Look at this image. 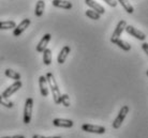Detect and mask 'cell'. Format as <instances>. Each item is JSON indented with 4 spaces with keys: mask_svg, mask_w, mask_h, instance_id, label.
<instances>
[{
    "mask_svg": "<svg viewBox=\"0 0 148 138\" xmlns=\"http://www.w3.org/2000/svg\"><path fill=\"white\" fill-rule=\"evenodd\" d=\"M46 77V80H47V85L48 88H51V92L53 94V99H54V102L55 104H60V97H61V93H60V90L58 88V85L56 82V79L54 77V75L48 72L45 75Z\"/></svg>",
    "mask_w": 148,
    "mask_h": 138,
    "instance_id": "6da1fadb",
    "label": "cell"
},
{
    "mask_svg": "<svg viewBox=\"0 0 148 138\" xmlns=\"http://www.w3.org/2000/svg\"><path fill=\"white\" fill-rule=\"evenodd\" d=\"M129 106H127V105H125V106H122L121 108H120V110H119L118 115H117V117L115 118L114 122H113V124H112V126H113V128H115V130H118L119 127L121 126L122 122L125 121V119H126L127 115L129 114Z\"/></svg>",
    "mask_w": 148,
    "mask_h": 138,
    "instance_id": "7a4b0ae2",
    "label": "cell"
},
{
    "mask_svg": "<svg viewBox=\"0 0 148 138\" xmlns=\"http://www.w3.org/2000/svg\"><path fill=\"white\" fill-rule=\"evenodd\" d=\"M32 110H34V99L28 97L25 102L24 106V123L29 124L32 117Z\"/></svg>",
    "mask_w": 148,
    "mask_h": 138,
    "instance_id": "3957f363",
    "label": "cell"
},
{
    "mask_svg": "<svg viewBox=\"0 0 148 138\" xmlns=\"http://www.w3.org/2000/svg\"><path fill=\"white\" fill-rule=\"evenodd\" d=\"M82 130L87 133H93V134H104L106 132V128L102 125H93V124H83Z\"/></svg>",
    "mask_w": 148,
    "mask_h": 138,
    "instance_id": "277c9868",
    "label": "cell"
},
{
    "mask_svg": "<svg viewBox=\"0 0 148 138\" xmlns=\"http://www.w3.org/2000/svg\"><path fill=\"white\" fill-rule=\"evenodd\" d=\"M22 86H23V84H22V82H21V80H18V82H14L11 86L8 87L7 89L4 90L1 95H2L3 97H5V99H8L9 97L13 95L15 92H17V91L22 88Z\"/></svg>",
    "mask_w": 148,
    "mask_h": 138,
    "instance_id": "5b68a950",
    "label": "cell"
},
{
    "mask_svg": "<svg viewBox=\"0 0 148 138\" xmlns=\"http://www.w3.org/2000/svg\"><path fill=\"white\" fill-rule=\"evenodd\" d=\"M125 30H126L130 35H132V37H134L135 39L140 40V41H145V40H146V34H145L143 31H141V30L134 28L133 26H130V25L128 26V25H127Z\"/></svg>",
    "mask_w": 148,
    "mask_h": 138,
    "instance_id": "8992f818",
    "label": "cell"
},
{
    "mask_svg": "<svg viewBox=\"0 0 148 138\" xmlns=\"http://www.w3.org/2000/svg\"><path fill=\"white\" fill-rule=\"evenodd\" d=\"M30 22H30L29 18L23 19L22 22H19L18 25H16V27L14 28V30H13V35H14V37H19V35L30 26Z\"/></svg>",
    "mask_w": 148,
    "mask_h": 138,
    "instance_id": "52a82bcc",
    "label": "cell"
},
{
    "mask_svg": "<svg viewBox=\"0 0 148 138\" xmlns=\"http://www.w3.org/2000/svg\"><path fill=\"white\" fill-rule=\"evenodd\" d=\"M127 26V22L126 20H120V22L117 24V26H116V28H115L114 32H113V34H112V37H111V41H114V40H117V39H119V37H121L122 32L125 31V28H126Z\"/></svg>",
    "mask_w": 148,
    "mask_h": 138,
    "instance_id": "ba28073f",
    "label": "cell"
},
{
    "mask_svg": "<svg viewBox=\"0 0 148 138\" xmlns=\"http://www.w3.org/2000/svg\"><path fill=\"white\" fill-rule=\"evenodd\" d=\"M73 121L69 119H62V118H56L53 120V125L57 127H66V128H70L73 126Z\"/></svg>",
    "mask_w": 148,
    "mask_h": 138,
    "instance_id": "9c48e42d",
    "label": "cell"
},
{
    "mask_svg": "<svg viewBox=\"0 0 148 138\" xmlns=\"http://www.w3.org/2000/svg\"><path fill=\"white\" fill-rule=\"evenodd\" d=\"M39 87H40V93L42 97H48V85L45 76H40L39 78Z\"/></svg>",
    "mask_w": 148,
    "mask_h": 138,
    "instance_id": "30bf717a",
    "label": "cell"
},
{
    "mask_svg": "<svg viewBox=\"0 0 148 138\" xmlns=\"http://www.w3.org/2000/svg\"><path fill=\"white\" fill-rule=\"evenodd\" d=\"M70 52H71L70 46H68V45L63 46L62 48H61V50H60V52L58 54V57H57V62H58L59 64L64 63V61H66V59L68 58Z\"/></svg>",
    "mask_w": 148,
    "mask_h": 138,
    "instance_id": "8fae6325",
    "label": "cell"
},
{
    "mask_svg": "<svg viewBox=\"0 0 148 138\" xmlns=\"http://www.w3.org/2000/svg\"><path fill=\"white\" fill-rule=\"evenodd\" d=\"M51 37H52V35H51L49 33L44 34V37L41 39V41L39 42V44L37 45V52H43L45 49H46L48 42L51 41Z\"/></svg>",
    "mask_w": 148,
    "mask_h": 138,
    "instance_id": "7c38bea8",
    "label": "cell"
},
{
    "mask_svg": "<svg viewBox=\"0 0 148 138\" xmlns=\"http://www.w3.org/2000/svg\"><path fill=\"white\" fill-rule=\"evenodd\" d=\"M85 3L88 5V7H91V10L96 11L97 13H99L100 15L104 14L105 13V9H104L101 4H99L98 2H96L95 0H85Z\"/></svg>",
    "mask_w": 148,
    "mask_h": 138,
    "instance_id": "4fadbf2b",
    "label": "cell"
},
{
    "mask_svg": "<svg viewBox=\"0 0 148 138\" xmlns=\"http://www.w3.org/2000/svg\"><path fill=\"white\" fill-rule=\"evenodd\" d=\"M52 3L54 7H61V9H64V10H70L73 7L72 2L68 1V0H53Z\"/></svg>",
    "mask_w": 148,
    "mask_h": 138,
    "instance_id": "5bb4252c",
    "label": "cell"
},
{
    "mask_svg": "<svg viewBox=\"0 0 148 138\" xmlns=\"http://www.w3.org/2000/svg\"><path fill=\"white\" fill-rule=\"evenodd\" d=\"M113 44L117 45L119 48H121L122 50H125V52H129L130 49H131V45L128 43V42L123 41L121 39H117V40H114V41H111Z\"/></svg>",
    "mask_w": 148,
    "mask_h": 138,
    "instance_id": "9a60e30c",
    "label": "cell"
},
{
    "mask_svg": "<svg viewBox=\"0 0 148 138\" xmlns=\"http://www.w3.org/2000/svg\"><path fill=\"white\" fill-rule=\"evenodd\" d=\"M45 9V2L43 0H38L37 4H36V9H34V15L37 17H41L43 13H44Z\"/></svg>",
    "mask_w": 148,
    "mask_h": 138,
    "instance_id": "2e32d148",
    "label": "cell"
},
{
    "mask_svg": "<svg viewBox=\"0 0 148 138\" xmlns=\"http://www.w3.org/2000/svg\"><path fill=\"white\" fill-rule=\"evenodd\" d=\"M4 75L7 76V77H9V78L13 79V80H15V82H18V80H21V74L19 73H17L16 71H13V70H11V69H7L5 71H4Z\"/></svg>",
    "mask_w": 148,
    "mask_h": 138,
    "instance_id": "e0dca14e",
    "label": "cell"
},
{
    "mask_svg": "<svg viewBox=\"0 0 148 138\" xmlns=\"http://www.w3.org/2000/svg\"><path fill=\"white\" fill-rule=\"evenodd\" d=\"M16 27V22L13 20H4V22H0V30H9L14 29Z\"/></svg>",
    "mask_w": 148,
    "mask_h": 138,
    "instance_id": "ac0fdd59",
    "label": "cell"
},
{
    "mask_svg": "<svg viewBox=\"0 0 148 138\" xmlns=\"http://www.w3.org/2000/svg\"><path fill=\"white\" fill-rule=\"evenodd\" d=\"M117 3L121 4V7H123L129 14H132L134 12V7L131 5V3L129 2V0H117Z\"/></svg>",
    "mask_w": 148,
    "mask_h": 138,
    "instance_id": "d6986e66",
    "label": "cell"
},
{
    "mask_svg": "<svg viewBox=\"0 0 148 138\" xmlns=\"http://www.w3.org/2000/svg\"><path fill=\"white\" fill-rule=\"evenodd\" d=\"M43 62L45 65H49L52 63V50L46 48L43 52Z\"/></svg>",
    "mask_w": 148,
    "mask_h": 138,
    "instance_id": "ffe728a7",
    "label": "cell"
},
{
    "mask_svg": "<svg viewBox=\"0 0 148 138\" xmlns=\"http://www.w3.org/2000/svg\"><path fill=\"white\" fill-rule=\"evenodd\" d=\"M85 15L87 16V17H89L90 19H93V20H99L101 17V15L99 14V13H97L96 11H93V10H87V11L85 12Z\"/></svg>",
    "mask_w": 148,
    "mask_h": 138,
    "instance_id": "44dd1931",
    "label": "cell"
},
{
    "mask_svg": "<svg viewBox=\"0 0 148 138\" xmlns=\"http://www.w3.org/2000/svg\"><path fill=\"white\" fill-rule=\"evenodd\" d=\"M0 105H2L4 107H7V108H12V107L14 106V103L11 101H9L8 99L3 97L2 95H0Z\"/></svg>",
    "mask_w": 148,
    "mask_h": 138,
    "instance_id": "7402d4cb",
    "label": "cell"
},
{
    "mask_svg": "<svg viewBox=\"0 0 148 138\" xmlns=\"http://www.w3.org/2000/svg\"><path fill=\"white\" fill-rule=\"evenodd\" d=\"M60 104H62L64 107H70V97L66 93L61 94V97H60Z\"/></svg>",
    "mask_w": 148,
    "mask_h": 138,
    "instance_id": "603a6c76",
    "label": "cell"
},
{
    "mask_svg": "<svg viewBox=\"0 0 148 138\" xmlns=\"http://www.w3.org/2000/svg\"><path fill=\"white\" fill-rule=\"evenodd\" d=\"M104 2H106V3L110 5V7H115L116 5H117V1L116 0H103Z\"/></svg>",
    "mask_w": 148,
    "mask_h": 138,
    "instance_id": "cb8c5ba5",
    "label": "cell"
},
{
    "mask_svg": "<svg viewBox=\"0 0 148 138\" xmlns=\"http://www.w3.org/2000/svg\"><path fill=\"white\" fill-rule=\"evenodd\" d=\"M142 48H143V50H144L145 54L148 55V44L146 43V42H144V43L142 44Z\"/></svg>",
    "mask_w": 148,
    "mask_h": 138,
    "instance_id": "d4e9b609",
    "label": "cell"
},
{
    "mask_svg": "<svg viewBox=\"0 0 148 138\" xmlns=\"http://www.w3.org/2000/svg\"><path fill=\"white\" fill-rule=\"evenodd\" d=\"M11 138H25L24 135H14V136H11Z\"/></svg>",
    "mask_w": 148,
    "mask_h": 138,
    "instance_id": "484cf974",
    "label": "cell"
},
{
    "mask_svg": "<svg viewBox=\"0 0 148 138\" xmlns=\"http://www.w3.org/2000/svg\"><path fill=\"white\" fill-rule=\"evenodd\" d=\"M32 138H46L45 136H42V135H34Z\"/></svg>",
    "mask_w": 148,
    "mask_h": 138,
    "instance_id": "4316f807",
    "label": "cell"
},
{
    "mask_svg": "<svg viewBox=\"0 0 148 138\" xmlns=\"http://www.w3.org/2000/svg\"><path fill=\"white\" fill-rule=\"evenodd\" d=\"M46 138H61L60 136H49V137H46Z\"/></svg>",
    "mask_w": 148,
    "mask_h": 138,
    "instance_id": "83f0119b",
    "label": "cell"
},
{
    "mask_svg": "<svg viewBox=\"0 0 148 138\" xmlns=\"http://www.w3.org/2000/svg\"><path fill=\"white\" fill-rule=\"evenodd\" d=\"M1 138H11V136H4V137H1Z\"/></svg>",
    "mask_w": 148,
    "mask_h": 138,
    "instance_id": "f1b7e54d",
    "label": "cell"
},
{
    "mask_svg": "<svg viewBox=\"0 0 148 138\" xmlns=\"http://www.w3.org/2000/svg\"><path fill=\"white\" fill-rule=\"evenodd\" d=\"M52 1H53V0H52Z\"/></svg>",
    "mask_w": 148,
    "mask_h": 138,
    "instance_id": "f546056e",
    "label": "cell"
}]
</instances>
